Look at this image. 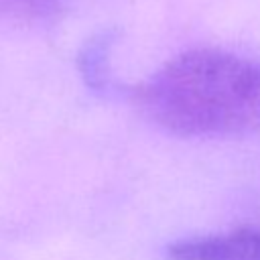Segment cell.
Instances as JSON below:
<instances>
[{"label": "cell", "instance_id": "obj_1", "mask_svg": "<svg viewBox=\"0 0 260 260\" xmlns=\"http://www.w3.org/2000/svg\"><path fill=\"white\" fill-rule=\"evenodd\" d=\"M142 114L175 136L217 138L260 132V63L219 49L167 61L136 91Z\"/></svg>", "mask_w": 260, "mask_h": 260}, {"label": "cell", "instance_id": "obj_2", "mask_svg": "<svg viewBox=\"0 0 260 260\" xmlns=\"http://www.w3.org/2000/svg\"><path fill=\"white\" fill-rule=\"evenodd\" d=\"M169 260H260V230L238 228L228 234L185 238L167 246Z\"/></svg>", "mask_w": 260, "mask_h": 260}, {"label": "cell", "instance_id": "obj_3", "mask_svg": "<svg viewBox=\"0 0 260 260\" xmlns=\"http://www.w3.org/2000/svg\"><path fill=\"white\" fill-rule=\"evenodd\" d=\"M114 43L112 32H102L91 37L83 49L79 51L77 65L81 71V77L87 87L93 91H104L110 87V71H108V57H110V47Z\"/></svg>", "mask_w": 260, "mask_h": 260}, {"label": "cell", "instance_id": "obj_4", "mask_svg": "<svg viewBox=\"0 0 260 260\" xmlns=\"http://www.w3.org/2000/svg\"><path fill=\"white\" fill-rule=\"evenodd\" d=\"M69 0H0V14L14 18H49Z\"/></svg>", "mask_w": 260, "mask_h": 260}]
</instances>
